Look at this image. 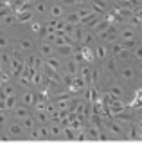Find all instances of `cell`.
<instances>
[{"mask_svg":"<svg viewBox=\"0 0 142 153\" xmlns=\"http://www.w3.org/2000/svg\"><path fill=\"white\" fill-rule=\"evenodd\" d=\"M106 124V130L112 133V137H124V130H122V124L119 123V121H115V119H110L108 123H104Z\"/></svg>","mask_w":142,"mask_h":153,"instance_id":"obj_1","label":"cell"},{"mask_svg":"<svg viewBox=\"0 0 142 153\" xmlns=\"http://www.w3.org/2000/svg\"><path fill=\"white\" fill-rule=\"evenodd\" d=\"M9 70H11V74H13V78H20V76H22V70H24V59H22V58H13V56H11Z\"/></svg>","mask_w":142,"mask_h":153,"instance_id":"obj_2","label":"cell"},{"mask_svg":"<svg viewBox=\"0 0 142 153\" xmlns=\"http://www.w3.org/2000/svg\"><path fill=\"white\" fill-rule=\"evenodd\" d=\"M7 133H9L13 139H22V137L25 135V130H24V126H22L20 123H13V124L7 126Z\"/></svg>","mask_w":142,"mask_h":153,"instance_id":"obj_3","label":"cell"},{"mask_svg":"<svg viewBox=\"0 0 142 153\" xmlns=\"http://www.w3.org/2000/svg\"><path fill=\"white\" fill-rule=\"evenodd\" d=\"M78 49H79V52L83 54V59H85V63H92L94 59H95V54H94V51H92V47L90 45H76Z\"/></svg>","mask_w":142,"mask_h":153,"instance_id":"obj_4","label":"cell"},{"mask_svg":"<svg viewBox=\"0 0 142 153\" xmlns=\"http://www.w3.org/2000/svg\"><path fill=\"white\" fill-rule=\"evenodd\" d=\"M90 9L97 15H104L108 11V4L104 0H90Z\"/></svg>","mask_w":142,"mask_h":153,"instance_id":"obj_5","label":"cell"},{"mask_svg":"<svg viewBox=\"0 0 142 153\" xmlns=\"http://www.w3.org/2000/svg\"><path fill=\"white\" fill-rule=\"evenodd\" d=\"M87 135H88V139H92V140H99V137H101V126L88 123V124H87Z\"/></svg>","mask_w":142,"mask_h":153,"instance_id":"obj_6","label":"cell"},{"mask_svg":"<svg viewBox=\"0 0 142 153\" xmlns=\"http://www.w3.org/2000/svg\"><path fill=\"white\" fill-rule=\"evenodd\" d=\"M54 52H56V45H54V43H49V42H43V43L40 45V54H41L43 58H49V56H54Z\"/></svg>","mask_w":142,"mask_h":153,"instance_id":"obj_7","label":"cell"},{"mask_svg":"<svg viewBox=\"0 0 142 153\" xmlns=\"http://www.w3.org/2000/svg\"><path fill=\"white\" fill-rule=\"evenodd\" d=\"M11 112H13V115H15L16 119L22 121V119H25V117L29 115V106H25V105H20V106H18V105H16Z\"/></svg>","mask_w":142,"mask_h":153,"instance_id":"obj_8","label":"cell"},{"mask_svg":"<svg viewBox=\"0 0 142 153\" xmlns=\"http://www.w3.org/2000/svg\"><path fill=\"white\" fill-rule=\"evenodd\" d=\"M49 130H50V139H58L63 135V124L61 123H52L49 124Z\"/></svg>","mask_w":142,"mask_h":153,"instance_id":"obj_9","label":"cell"},{"mask_svg":"<svg viewBox=\"0 0 142 153\" xmlns=\"http://www.w3.org/2000/svg\"><path fill=\"white\" fill-rule=\"evenodd\" d=\"M16 22H18V24H27V22H33V11H31V9H24V11L16 13Z\"/></svg>","mask_w":142,"mask_h":153,"instance_id":"obj_10","label":"cell"},{"mask_svg":"<svg viewBox=\"0 0 142 153\" xmlns=\"http://www.w3.org/2000/svg\"><path fill=\"white\" fill-rule=\"evenodd\" d=\"M108 52H110V49H108V45H97L95 49H94V54H95V58L97 59H101V61H104L106 58H108Z\"/></svg>","mask_w":142,"mask_h":153,"instance_id":"obj_11","label":"cell"},{"mask_svg":"<svg viewBox=\"0 0 142 153\" xmlns=\"http://www.w3.org/2000/svg\"><path fill=\"white\" fill-rule=\"evenodd\" d=\"M65 68H67L65 72H68V74H72V76H78V74H79V63H78V61H76L74 58L67 61Z\"/></svg>","mask_w":142,"mask_h":153,"instance_id":"obj_12","label":"cell"},{"mask_svg":"<svg viewBox=\"0 0 142 153\" xmlns=\"http://www.w3.org/2000/svg\"><path fill=\"white\" fill-rule=\"evenodd\" d=\"M18 49H20L22 52H31V51L34 49V43H33L31 40H27V38H20V40H18Z\"/></svg>","mask_w":142,"mask_h":153,"instance_id":"obj_13","label":"cell"},{"mask_svg":"<svg viewBox=\"0 0 142 153\" xmlns=\"http://www.w3.org/2000/svg\"><path fill=\"white\" fill-rule=\"evenodd\" d=\"M34 119H36L40 124H47V123L50 121V117H49V112H47V110H34Z\"/></svg>","mask_w":142,"mask_h":153,"instance_id":"obj_14","label":"cell"},{"mask_svg":"<svg viewBox=\"0 0 142 153\" xmlns=\"http://www.w3.org/2000/svg\"><path fill=\"white\" fill-rule=\"evenodd\" d=\"M76 13H78L79 20H81V24H83V22H87V20L90 18V16H94V15H95V13H94V11L90 9V7H81V9H78Z\"/></svg>","mask_w":142,"mask_h":153,"instance_id":"obj_15","label":"cell"},{"mask_svg":"<svg viewBox=\"0 0 142 153\" xmlns=\"http://www.w3.org/2000/svg\"><path fill=\"white\" fill-rule=\"evenodd\" d=\"M45 67H47V68H52V70H59L61 61H59L56 56H49V58H45Z\"/></svg>","mask_w":142,"mask_h":153,"instance_id":"obj_16","label":"cell"},{"mask_svg":"<svg viewBox=\"0 0 142 153\" xmlns=\"http://www.w3.org/2000/svg\"><path fill=\"white\" fill-rule=\"evenodd\" d=\"M121 78L126 79V81L133 79V78H135V70H133V67H129V65L122 67V68H121Z\"/></svg>","mask_w":142,"mask_h":153,"instance_id":"obj_17","label":"cell"},{"mask_svg":"<svg viewBox=\"0 0 142 153\" xmlns=\"http://www.w3.org/2000/svg\"><path fill=\"white\" fill-rule=\"evenodd\" d=\"M119 36H121V42H128V40H133L135 38V31H133V27H124L119 33Z\"/></svg>","mask_w":142,"mask_h":153,"instance_id":"obj_18","label":"cell"},{"mask_svg":"<svg viewBox=\"0 0 142 153\" xmlns=\"http://www.w3.org/2000/svg\"><path fill=\"white\" fill-rule=\"evenodd\" d=\"M34 103H36V94H34V92H24V96H22V105L33 106Z\"/></svg>","mask_w":142,"mask_h":153,"instance_id":"obj_19","label":"cell"},{"mask_svg":"<svg viewBox=\"0 0 142 153\" xmlns=\"http://www.w3.org/2000/svg\"><path fill=\"white\" fill-rule=\"evenodd\" d=\"M79 76L90 85V76H92V67L87 63V65H83V67H79Z\"/></svg>","mask_w":142,"mask_h":153,"instance_id":"obj_20","label":"cell"},{"mask_svg":"<svg viewBox=\"0 0 142 153\" xmlns=\"http://www.w3.org/2000/svg\"><path fill=\"white\" fill-rule=\"evenodd\" d=\"M61 137L67 139V140H76V130L70 124H67V126H63V135Z\"/></svg>","mask_w":142,"mask_h":153,"instance_id":"obj_21","label":"cell"},{"mask_svg":"<svg viewBox=\"0 0 142 153\" xmlns=\"http://www.w3.org/2000/svg\"><path fill=\"white\" fill-rule=\"evenodd\" d=\"M31 83L36 85V87H41L43 83H47V81H45V74H43L41 70H36V74L31 78Z\"/></svg>","mask_w":142,"mask_h":153,"instance_id":"obj_22","label":"cell"},{"mask_svg":"<svg viewBox=\"0 0 142 153\" xmlns=\"http://www.w3.org/2000/svg\"><path fill=\"white\" fill-rule=\"evenodd\" d=\"M122 49H124V43L122 42H112V45H110V52H112V56H119L121 52H122Z\"/></svg>","mask_w":142,"mask_h":153,"instance_id":"obj_23","label":"cell"},{"mask_svg":"<svg viewBox=\"0 0 142 153\" xmlns=\"http://www.w3.org/2000/svg\"><path fill=\"white\" fill-rule=\"evenodd\" d=\"M20 124L24 126V130H25V131H29V130H33V128H34L36 119H34V117H31V115H27L25 119H22V121H20Z\"/></svg>","mask_w":142,"mask_h":153,"instance_id":"obj_24","label":"cell"},{"mask_svg":"<svg viewBox=\"0 0 142 153\" xmlns=\"http://www.w3.org/2000/svg\"><path fill=\"white\" fill-rule=\"evenodd\" d=\"M126 137H128V139H133V140H138V139H140V130H138V126H137V124H131L129 130H128V133H126Z\"/></svg>","mask_w":142,"mask_h":153,"instance_id":"obj_25","label":"cell"},{"mask_svg":"<svg viewBox=\"0 0 142 153\" xmlns=\"http://www.w3.org/2000/svg\"><path fill=\"white\" fill-rule=\"evenodd\" d=\"M56 51H58L61 56H70V54H74V45H68V43H65V45H59V47H56Z\"/></svg>","mask_w":142,"mask_h":153,"instance_id":"obj_26","label":"cell"},{"mask_svg":"<svg viewBox=\"0 0 142 153\" xmlns=\"http://www.w3.org/2000/svg\"><path fill=\"white\" fill-rule=\"evenodd\" d=\"M49 13H50V16H52V18H61V16H63V6L54 4V6H50Z\"/></svg>","mask_w":142,"mask_h":153,"instance_id":"obj_27","label":"cell"},{"mask_svg":"<svg viewBox=\"0 0 142 153\" xmlns=\"http://www.w3.org/2000/svg\"><path fill=\"white\" fill-rule=\"evenodd\" d=\"M95 42V34L92 33V31H88V29H85V34H83V45H92Z\"/></svg>","mask_w":142,"mask_h":153,"instance_id":"obj_28","label":"cell"},{"mask_svg":"<svg viewBox=\"0 0 142 153\" xmlns=\"http://www.w3.org/2000/svg\"><path fill=\"white\" fill-rule=\"evenodd\" d=\"M4 103H6V110H13V108L18 105V101H16V94H15V96H7V97H4Z\"/></svg>","mask_w":142,"mask_h":153,"instance_id":"obj_29","label":"cell"},{"mask_svg":"<svg viewBox=\"0 0 142 153\" xmlns=\"http://www.w3.org/2000/svg\"><path fill=\"white\" fill-rule=\"evenodd\" d=\"M113 119H115V121H119L121 124H122V123H131V114H128V112L124 110V112H121V114L113 115Z\"/></svg>","mask_w":142,"mask_h":153,"instance_id":"obj_30","label":"cell"},{"mask_svg":"<svg viewBox=\"0 0 142 153\" xmlns=\"http://www.w3.org/2000/svg\"><path fill=\"white\" fill-rule=\"evenodd\" d=\"M65 22L72 24V25H81V20H79V16H78V13H76V11H74V13H68Z\"/></svg>","mask_w":142,"mask_h":153,"instance_id":"obj_31","label":"cell"},{"mask_svg":"<svg viewBox=\"0 0 142 153\" xmlns=\"http://www.w3.org/2000/svg\"><path fill=\"white\" fill-rule=\"evenodd\" d=\"M106 70H108V72H112V74H113V72H117V59H115V56H113V58H110V59L106 58Z\"/></svg>","mask_w":142,"mask_h":153,"instance_id":"obj_32","label":"cell"},{"mask_svg":"<svg viewBox=\"0 0 142 153\" xmlns=\"http://www.w3.org/2000/svg\"><path fill=\"white\" fill-rule=\"evenodd\" d=\"M72 81H74V76L72 74H68V72H65V74H61V83L68 88L70 85H72Z\"/></svg>","mask_w":142,"mask_h":153,"instance_id":"obj_33","label":"cell"},{"mask_svg":"<svg viewBox=\"0 0 142 153\" xmlns=\"http://www.w3.org/2000/svg\"><path fill=\"white\" fill-rule=\"evenodd\" d=\"M0 92H2V96H4V97H7V96H15V94H16V92H15V87H13V85H9V83H6Z\"/></svg>","mask_w":142,"mask_h":153,"instance_id":"obj_34","label":"cell"},{"mask_svg":"<svg viewBox=\"0 0 142 153\" xmlns=\"http://www.w3.org/2000/svg\"><path fill=\"white\" fill-rule=\"evenodd\" d=\"M117 58H121L122 61H129V59L133 58V51H129V49H126V47H124V49H122V52H121Z\"/></svg>","mask_w":142,"mask_h":153,"instance_id":"obj_35","label":"cell"},{"mask_svg":"<svg viewBox=\"0 0 142 153\" xmlns=\"http://www.w3.org/2000/svg\"><path fill=\"white\" fill-rule=\"evenodd\" d=\"M110 94H112V96H115V97H122V96H124V90H122V87H121V85H112Z\"/></svg>","mask_w":142,"mask_h":153,"instance_id":"obj_36","label":"cell"},{"mask_svg":"<svg viewBox=\"0 0 142 153\" xmlns=\"http://www.w3.org/2000/svg\"><path fill=\"white\" fill-rule=\"evenodd\" d=\"M0 61L4 63V67H9V63H11V52H6L2 49V52H0Z\"/></svg>","mask_w":142,"mask_h":153,"instance_id":"obj_37","label":"cell"},{"mask_svg":"<svg viewBox=\"0 0 142 153\" xmlns=\"http://www.w3.org/2000/svg\"><path fill=\"white\" fill-rule=\"evenodd\" d=\"M29 133V139H33V140H38V139H41V131H40V128H33V130H29L27 131Z\"/></svg>","mask_w":142,"mask_h":153,"instance_id":"obj_38","label":"cell"},{"mask_svg":"<svg viewBox=\"0 0 142 153\" xmlns=\"http://www.w3.org/2000/svg\"><path fill=\"white\" fill-rule=\"evenodd\" d=\"M11 78H13V74H11V70L7 72V70L4 68L2 72H0V79H2L4 83H9V81H11Z\"/></svg>","mask_w":142,"mask_h":153,"instance_id":"obj_39","label":"cell"},{"mask_svg":"<svg viewBox=\"0 0 142 153\" xmlns=\"http://www.w3.org/2000/svg\"><path fill=\"white\" fill-rule=\"evenodd\" d=\"M18 83H20V87H25V88H27L29 85H33V83H31V78H27L25 74H22L20 78H18Z\"/></svg>","mask_w":142,"mask_h":153,"instance_id":"obj_40","label":"cell"},{"mask_svg":"<svg viewBox=\"0 0 142 153\" xmlns=\"http://www.w3.org/2000/svg\"><path fill=\"white\" fill-rule=\"evenodd\" d=\"M41 29H43V24H41V22H36V20L31 22V31H33V33H38V34H40Z\"/></svg>","mask_w":142,"mask_h":153,"instance_id":"obj_41","label":"cell"},{"mask_svg":"<svg viewBox=\"0 0 142 153\" xmlns=\"http://www.w3.org/2000/svg\"><path fill=\"white\" fill-rule=\"evenodd\" d=\"M40 131H41V139H50V130H49V124H41V126H40Z\"/></svg>","mask_w":142,"mask_h":153,"instance_id":"obj_42","label":"cell"},{"mask_svg":"<svg viewBox=\"0 0 142 153\" xmlns=\"http://www.w3.org/2000/svg\"><path fill=\"white\" fill-rule=\"evenodd\" d=\"M99 81V70L92 67V76H90V85H95Z\"/></svg>","mask_w":142,"mask_h":153,"instance_id":"obj_43","label":"cell"},{"mask_svg":"<svg viewBox=\"0 0 142 153\" xmlns=\"http://www.w3.org/2000/svg\"><path fill=\"white\" fill-rule=\"evenodd\" d=\"M34 9H36L38 15H43V13H47V4H45V2H38Z\"/></svg>","mask_w":142,"mask_h":153,"instance_id":"obj_44","label":"cell"},{"mask_svg":"<svg viewBox=\"0 0 142 153\" xmlns=\"http://www.w3.org/2000/svg\"><path fill=\"white\" fill-rule=\"evenodd\" d=\"M122 43H124V47H126V49H129V51H133V49L138 45L137 38H133V40H128V42H122Z\"/></svg>","mask_w":142,"mask_h":153,"instance_id":"obj_45","label":"cell"},{"mask_svg":"<svg viewBox=\"0 0 142 153\" xmlns=\"http://www.w3.org/2000/svg\"><path fill=\"white\" fill-rule=\"evenodd\" d=\"M133 58H135V59H142V43H138V45L133 49Z\"/></svg>","mask_w":142,"mask_h":153,"instance_id":"obj_46","label":"cell"},{"mask_svg":"<svg viewBox=\"0 0 142 153\" xmlns=\"http://www.w3.org/2000/svg\"><path fill=\"white\" fill-rule=\"evenodd\" d=\"M43 38H45V42H49V43H54V42H56V38H58V34H56V33H47Z\"/></svg>","mask_w":142,"mask_h":153,"instance_id":"obj_47","label":"cell"},{"mask_svg":"<svg viewBox=\"0 0 142 153\" xmlns=\"http://www.w3.org/2000/svg\"><path fill=\"white\" fill-rule=\"evenodd\" d=\"M45 110H47L49 114L56 112V110H58V108H56V103H50V101H47V105H45Z\"/></svg>","mask_w":142,"mask_h":153,"instance_id":"obj_48","label":"cell"},{"mask_svg":"<svg viewBox=\"0 0 142 153\" xmlns=\"http://www.w3.org/2000/svg\"><path fill=\"white\" fill-rule=\"evenodd\" d=\"M7 45H9V40L6 36H0V49H7Z\"/></svg>","mask_w":142,"mask_h":153,"instance_id":"obj_49","label":"cell"},{"mask_svg":"<svg viewBox=\"0 0 142 153\" xmlns=\"http://www.w3.org/2000/svg\"><path fill=\"white\" fill-rule=\"evenodd\" d=\"M6 121H7V117H6V114L0 110V126H4L6 124Z\"/></svg>","mask_w":142,"mask_h":153,"instance_id":"obj_50","label":"cell"},{"mask_svg":"<svg viewBox=\"0 0 142 153\" xmlns=\"http://www.w3.org/2000/svg\"><path fill=\"white\" fill-rule=\"evenodd\" d=\"M88 0H70V4H76V6H85Z\"/></svg>","mask_w":142,"mask_h":153,"instance_id":"obj_51","label":"cell"},{"mask_svg":"<svg viewBox=\"0 0 142 153\" xmlns=\"http://www.w3.org/2000/svg\"><path fill=\"white\" fill-rule=\"evenodd\" d=\"M0 140H13V137L9 133H0Z\"/></svg>","mask_w":142,"mask_h":153,"instance_id":"obj_52","label":"cell"},{"mask_svg":"<svg viewBox=\"0 0 142 153\" xmlns=\"http://www.w3.org/2000/svg\"><path fill=\"white\" fill-rule=\"evenodd\" d=\"M20 2L25 6V7H31V4H33V0H20Z\"/></svg>","mask_w":142,"mask_h":153,"instance_id":"obj_53","label":"cell"},{"mask_svg":"<svg viewBox=\"0 0 142 153\" xmlns=\"http://www.w3.org/2000/svg\"><path fill=\"white\" fill-rule=\"evenodd\" d=\"M138 70L142 72V59H138Z\"/></svg>","mask_w":142,"mask_h":153,"instance_id":"obj_54","label":"cell"},{"mask_svg":"<svg viewBox=\"0 0 142 153\" xmlns=\"http://www.w3.org/2000/svg\"><path fill=\"white\" fill-rule=\"evenodd\" d=\"M4 68H6V67H4V63H2V61H0V72H2Z\"/></svg>","mask_w":142,"mask_h":153,"instance_id":"obj_55","label":"cell"},{"mask_svg":"<svg viewBox=\"0 0 142 153\" xmlns=\"http://www.w3.org/2000/svg\"><path fill=\"white\" fill-rule=\"evenodd\" d=\"M4 85H6V83H4L2 79H0V90H2V87H4Z\"/></svg>","mask_w":142,"mask_h":153,"instance_id":"obj_56","label":"cell"},{"mask_svg":"<svg viewBox=\"0 0 142 153\" xmlns=\"http://www.w3.org/2000/svg\"><path fill=\"white\" fill-rule=\"evenodd\" d=\"M4 27V22H2V18H0V29H2Z\"/></svg>","mask_w":142,"mask_h":153,"instance_id":"obj_57","label":"cell"},{"mask_svg":"<svg viewBox=\"0 0 142 153\" xmlns=\"http://www.w3.org/2000/svg\"><path fill=\"white\" fill-rule=\"evenodd\" d=\"M137 126H138V128H142V121H138V124H137Z\"/></svg>","mask_w":142,"mask_h":153,"instance_id":"obj_58","label":"cell"},{"mask_svg":"<svg viewBox=\"0 0 142 153\" xmlns=\"http://www.w3.org/2000/svg\"><path fill=\"white\" fill-rule=\"evenodd\" d=\"M59 2H70V0H59Z\"/></svg>","mask_w":142,"mask_h":153,"instance_id":"obj_59","label":"cell"},{"mask_svg":"<svg viewBox=\"0 0 142 153\" xmlns=\"http://www.w3.org/2000/svg\"><path fill=\"white\" fill-rule=\"evenodd\" d=\"M0 99H4V96H2V92H0Z\"/></svg>","mask_w":142,"mask_h":153,"instance_id":"obj_60","label":"cell"},{"mask_svg":"<svg viewBox=\"0 0 142 153\" xmlns=\"http://www.w3.org/2000/svg\"><path fill=\"white\" fill-rule=\"evenodd\" d=\"M121 2H128V0H121Z\"/></svg>","mask_w":142,"mask_h":153,"instance_id":"obj_61","label":"cell"}]
</instances>
